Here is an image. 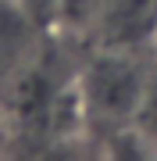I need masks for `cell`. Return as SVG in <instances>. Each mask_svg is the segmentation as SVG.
Returning a JSON list of instances; mask_svg holds the SVG:
<instances>
[{
  "mask_svg": "<svg viewBox=\"0 0 157 161\" xmlns=\"http://www.w3.org/2000/svg\"><path fill=\"white\" fill-rule=\"evenodd\" d=\"M157 68L154 50H100L86 47L75 72L82 140L100 150H118L132 132L139 97Z\"/></svg>",
  "mask_w": 157,
  "mask_h": 161,
  "instance_id": "cell-1",
  "label": "cell"
},
{
  "mask_svg": "<svg viewBox=\"0 0 157 161\" xmlns=\"http://www.w3.org/2000/svg\"><path fill=\"white\" fill-rule=\"evenodd\" d=\"M157 0H104L86 47L100 50H154Z\"/></svg>",
  "mask_w": 157,
  "mask_h": 161,
  "instance_id": "cell-2",
  "label": "cell"
},
{
  "mask_svg": "<svg viewBox=\"0 0 157 161\" xmlns=\"http://www.w3.org/2000/svg\"><path fill=\"white\" fill-rule=\"evenodd\" d=\"M47 36L50 32L29 14L22 0H0V86L36 58Z\"/></svg>",
  "mask_w": 157,
  "mask_h": 161,
  "instance_id": "cell-3",
  "label": "cell"
},
{
  "mask_svg": "<svg viewBox=\"0 0 157 161\" xmlns=\"http://www.w3.org/2000/svg\"><path fill=\"white\" fill-rule=\"evenodd\" d=\"M100 4L104 0H57L54 4V32L71 43H82V50H86V36L100 14Z\"/></svg>",
  "mask_w": 157,
  "mask_h": 161,
  "instance_id": "cell-4",
  "label": "cell"
},
{
  "mask_svg": "<svg viewBox=\"0 0 157 161\" xmlns=\"http://www.w3.org/2000/svg\"><path fill=\"white\" fill-rule=\"evenodd\" d=\"M125 140H132L139 154H157V68L146 82L143 97H139V108H136V118H132V132Z\"/></svg>",
  "mask_w": 157,
  "mask_h": 161,
  "instance_id": "cell-5",
  "label": "cell"
},
{
  "mask_svg": "<svg viewBox=\"0 0 157 161\" xmlns=\"http://www.w3.org/2000/svg\"><path fill=\"white\" fill-rule=\"evenodd\" d=\"M22 4L29 7V14H32L47 32H54V4H57V0H22Z\"/></svg>",
  "mask_w": 157,
  "mask_h": 161,
  "instance_id": "cell-6",
  "label": "cell"
},
{
  "mask_svg": "<svg viewBox=\"0 0 157 161\" xmlns=\"http://www.w3.org/2000/svg\"><path fill=\"white\" fill-rule=\"evenodd\" d=\"M154 54H157V36H154Z\"/></svg>",
  "mask_w": 157,
  "mask_h": 161,
  "instance_id": "cell-7",
  "label": "cell"
}]
</instances>
